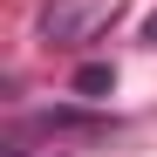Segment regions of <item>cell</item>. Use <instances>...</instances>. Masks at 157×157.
Returning <instances> with one entry per match:
<instances>
[{
  "mask_svg": "<svg viewBox=\"0 0 157 157\" xmlns=\"http://www.w3.org/2000/svg\"><path fill=\"white\" fill-rule=\"evenodd\" d=\"M116 21V0H55V7L41 14V41L48 48H82L96 41L102 28Z\"/></svg>",
  "mask_w": 157,
  "mask_h": 157,
  "instance_id": "obj_1",
  "label": "cell"
},
{
  "mask_svg": "<svg viewBox=\"0 0 157 157\" xmlns=\"http://www.w3.org/2000/svg\"><path fill=\"white\" fill-rule=\"evenodd\" d=\"M109 89H116V68H109V62L75 68V96H89V102H96V96H109Z\"/></svg>",
  "mask_w": 157,
  "mask_h": 157,
  "instance_id": "obj_2",
  "label": "cell"
},
{
  "mask_svg": "<svg viewBox=\"0 0 157 157\" xmlns=\"http://www.w3.org/2000/svg\"><path fill=\"white\" fill-rule=\"evenodd\" d=\"M144 41H150V48H157V14H150V21H144Z\"/></svg>",
  "mask_w": 157,
  "mask_h": 157,
  "instance_id": "obj_3",
  "label": "cell"
}]
</instances>
